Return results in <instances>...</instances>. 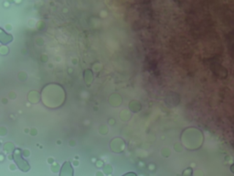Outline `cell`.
<instances>
[{
	"instance_id": "obj_1",
	"label": "cell",
	"mask_w": 234,
	"mask_h": 176,
	"mask_svg": "<svg viewBox=\"0 0 234 176\" xmlns=\"http://www.w3.org/2000/svg\"><path fill=\"white\" fill-rule=\"evenodd\" d=\"M21 150L17 149L15 152H14V160L16 161V163L18 164V166L19 167V169L21 171H24V172H27L29 170V165L28 164V162L24 160L22 157H21Z\"/></svg>"
},
{
	"instance_id": "obj_2",
	"label": "cell",
	"mask_w": 234,
	"mask_h": 176,
	"mask_svg": "<svg viewBox=\"0 0 234 176\" xmlns=\"http://www.w3.org/2000/svg\"><path fill=\"white\" fill-rule=\"evenodd\" d=\"M72 175H73V172L70 162H65L62 166V169H61L60 176H72Z\"/></svg>"
},
{
	"instance_id": "obj_3",
	"label": "cell",
	"mask_w": 234,
	"mask_h": 176,
	"mask_svg": "<svg viewBox=\"0 0 234 176\" xmlns=\"http://www.w3.org/2000/svg\"><path fill=\"white\" fill-rule=\"evenodd\" d=\"M12 39H13V38H12L11 35L6 33L1 28H0V41H1L3 44H7V43L10 42L12 41Z\"/></svg>"
},
{
	"instance_id": "obj_4",
	"label": "cell",
	"mask_w": 234,
	"mask_h": 176,
	"mask_svg": "<svg viewBox=\"0 0 234 176\" xmlns=\"http://www.w3.org/2000/svg\"><path fill=\"white\" fill-rule=\"evenodd\" d=\"M192 172H193V170L191 168H188L183 172L182 176H192Z\"/></svg>"
},
{
	"instance_id": "obj_5",
	"label": "cell",
	"mask_w": 234,
	"mask_h": 176,
	"mask_svg": "<svg viewBox=\"0 0 234 176\" xmlns=\"http://www.w3.org/2000/svg\"><path fill=\"white\" fill-rule=\"evenodd\" d=\"M124 176H137L134 172H128V173H125Z\"/></svg>"
}]
</instances>
